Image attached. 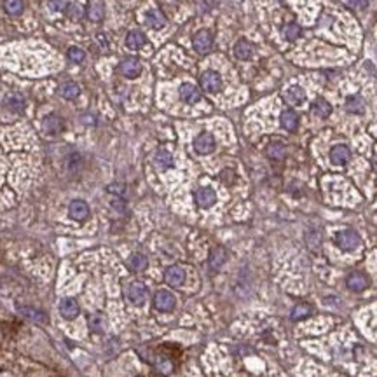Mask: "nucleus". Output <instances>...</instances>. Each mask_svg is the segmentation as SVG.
<instances>
[{"label": "nucleus", "mask_w": 377, "mask_h": 377, "mask_svg": "<svg viewBox=\"0 0 377 377\" xmlns=\"http://www.w3.org/2000/svg\"><path fill=\"white\" fill-rule=\"evenodd\" d=\"M335 245L344 251H353L360 246V236L355 231H341L335 236Z\"/></svg>", "instance_id": "nucleus-1"}, {"label": "nucleus", "mask_w": 377, "mask_h": 377, "mask_svg": "<svg viewBox=\"0 0 377 377\" xmlns=\"http://www.w3.org/2000/svg\"><path fill=\"white\" fill-rule=\"evenodd\" d=\"M201 88L206 93H218L222 89V77L215 70H206L201 76Z\"/></svg>", "instance_id": "nucleus-2"}, {"label": "nucleus", "mask_w": 377, "mask_h": 377, "mask_svg": "<svg viewBox=\"0 0 377 377\" xmlns=\"http://www.w3.org/2000/svg\"><path fill=\"white\" fill-rule=\"evenodd\" d=\"M175 295L168 290H159V292L154 295V308L161 313H168L175 309Z\"/></svg>", "instance_id": "nucleus-3"}, {"label": "nucleus", "mask_w": 377, "mask_h": 377, "mask_svg": "<svg viewBox=\"0 0 377 377\" xmlns=\"http://www.w3.org/2000/svg\"><path fill=\"white\" fill-rule=\"evenodd\" d=\"M215 145H217L215 143V138L210 133H199L194 138V150L201 156L211 154V152L215 150Z\"/></svg>", "instance_id": "nucleus-4"}, {"label": "nucleus", "mask_w": 377, "mask_h": 377, "mask_svg": "<svg viewBox=\"0 0 377 377\" xmlns=\"http://www.w3.org/2000/svg\"><path fill=\"white\" fill-rule=\"evenodd\" d=\"M147 286L141 281H133L128 288V300L131 302L133 306H141L147 300Z\"/></svg>", "instance_id": "nucleus-5"}, {"label": "nucleus", "mask_w": 377, "mask_h": 377, "mask_svg": "<svg viewBox=\"0 0 377 377\" xmlns=\"http://www.w3.org/2000/svg\"><path fill=\"white\" fill-rule=\"evenodd\" d=\"M196 204L201 208H211L215 203H217V194L211 187H201L196 191L194 194Z\"/></svg>", "instance_id": "nucleus-6"}, {"label": "nucleus", "mask_w": 377, "mask_h": 377, "mask_svg": "<svg viewBox=\"0 0 377 377\" xmlns=\"http://www.w3.org/2000/svg\"><path fill=\"white\" fill-rule=\"evenodd\" d=\"M213 46V35L208 30H201L194 35V49L201 54H206Z\"/></svg>", "instance_id": "nucleus-7"}, {"label": "nucleus", "mask_w": 377, "mask_h": 377, "mask_svg": "<svg viewBox=\"0 0 377 377\" xmlns=\"http://www.w3.org/2000/svg\"><path fill=\"white\" fill-rule=\"evenodd\" d=\"M164 281L170 286H182L183 281H185V271L180 266H171L164 271Z\"/></svg>", "instance_id": "nucleus-8"}, {"label": "nucleus", "mask_w": 377, "mask_h": 377, "mask_svg": "<svg viewBox=\"0 0 377 377\" xmlns=\"http://www.w3.org/2000/svg\"><path fill=\"white\" fill-rule=\"evenodd\" d=\"M119 72L128 79H135L141 73V63L136 58H126V60L121 61Z\"/></svg>", "instance_id": "nucleus-9"}, {"label": "nucleus", "mask_w": 377, "mask_h": 377, "mask_svg": "<svg viewBox=\"0 0 377 377\" xmlns=\"http://www.w3.org/2000/svg\"><path fill=\"white\" fill-rule=\"evenodd\" d=\"M60 314L65 320H76L79 316V304L73 297H65L60 302Z\"/></svg>", "instance_id": "nucleus-10"}, {"label": "nucleus", "mask_w": 377, "mask_h": 377, "mask_svg": "<svg viewBox=\"0 0 377 377\" xmlns=\"http://www.w3.org/2000/svg\"><path fill=\"white\" fill-rule=\"evenodd\" d=\"M152 365H154L156 372L159 375H170L173 370H175V361H173L168 355H157L154 360H152Z\"/></svg>", "instance_id": "nucleus-11"}, {"label": "nucleus", "mask_w": 377, "mask_h": 377, "mask_svg": "<svg viewBox=\"0 0 377 377\" xmlns=\"http://www.w3.org/2000/svg\"><path fill=\"white\" fill-rule=\"evenodd\" d=\"M68 215L77 222H82L89 217V206L86 201H81V199H76V201L70 203L68 206Z\"/></svg>", "instance_id": "nucleus-12"}, {"label": "nucleus", "mask_w": 377, "mask_h": 377, "mask_svg": "<svg viewBox=\"0 0 377 377\" xmlns=\"http://www.w3.org/2000/svg\"><path fill=\"white\" fill-rule=\"evenodd\" d=\"M351 159V150H349L346 145H335L330 150V161L337 166H344L348 164V161Z\"/></svg>", "instance_id": "nucleus-13"}, {"label": "nucleus", "mask_w": 377, "mask_h": 377, "mask_svg": "<svg viewBox=\"0 0 377 377\" xmlns=\"http://www.w3.org/2000/svg\"><path fill=\"white\" fill-rule=\"evenodd\" d=\"M180 98H182V101H185V103L192 105V103H198L199 100H201V93H199V89L196 88L194 84H182L180 86Z\"/></svg>", "instance_id": "nucleus-14"}, {"label": "nucleus", "mask_w": 377, "mask_h": 377, "mask_svg": "<svg viewBox=\"0 0 377 377\" xmlns=\"http://www.w3.org/2000/svg\"><path fill=\"white\" fill-rule=\"evenodd\" d=\"M304 100H306V93H304V89H302L300 86H292V88L286 89L285 101L288 105H292V107H297V105H300Z\"/></svg>", "instance_id": "nucleus-15"}, {"label": "nucleus", "mask_w": 377, "mask_h": 377, "mask_svg": "<svg viewBox=\"0 0 377 377\" xmlns=\"http://www.w3.org/2000/svg\"><path fill=\"white\" fill-rule=\"evenodd\" d=\"M368 286V280L365 274L361 273H353L348 276V288L353 290V292H361Z\"/></svg>", "instance_id": "nucleus-16"}, {"label": "nucleus", "mask_w": 377, "mask_h": 377, "mask_svg": "<svg viewBox=\"0 0 377 377\" xmlns=\"http://www.w3.org/2000/svg\"><path fill=\"white\" fill-rule=\"evenodd\" d=\"M42 126H44V131L47 135H58L63 131V121L58 116H47Z\"/></svg>", "instance_id": "nucleus-17"}, {"label": "nucleus", "mask_w": 377, "mask_h": 377, "mask_svg": "<svg viewBox=\"0 0 377 377\" xmlns=\"http://www.w3.org/2000/svg\"><path fill=\"white\" fill-rule=\"evenodd\" d=\"M105 16V6L101 0H91L88 6V18L91 21H101Z\"/></svg>", "instance_id": "nucleus-18"}, {"label": "nucleus", "mask_w": 377, "mask_h": 377, "mask_svg": "<svg viewBox=\"0 0 377 377\" xmlns=\"http://www.w3.org/2000/svg\"><path fill=\"white\" fill-rule=\"evenodd\" d=\"M145 21H147V25L150 26V28H163L164 25H166V18L163 16V13L157 9H150L147 13V16H145Z\"/></svg>", "instance_id": "nucleus-19"}, {"label": "nucleus", "mask_w": 377, "mask_h": 377, "mask_svg": "<svg viewBox=\"0 0 377 377\" xmlns=\"http://www.w3.org/2000/svg\"><path fill=\"white\" fill-rule=\"evenodd\" d=\"M251 54H253V46L248 41H239L234 46V56L238 60H250Z\"/></svg>", "instance_id": "nucleus-20"}, {"label": "nucleus", "mask_w": 377, "mask_h": 377, "mask_svg": "<svg viewBox=\"0 0 377 377\" xmlns=\"http://www.w3.org/2000/svg\"><path fill=\"white\" fill-rule=\"evenodd\" d=\"M280 121H281V126L286 129V131H295L297 126H298V116L293 112V110H285V112L281 114Z\"/></svg>", "instance_id": "nucleus-21"}, {"label": "nucleus", "mask_w": 377, "mask_h": 377, "mask_svg": "<svg viewBox=\"0 0 377 377\" xmlns=\"http://www.w3.org/2000/svg\"><path fill=\"white\" fill-rule=\"evenodd\" d=\"M19 311L23 313V316L28 318V320L35 321V323H47V316L46 313H42L41 309H35V308H30V306H23Z\"/></svg>", "instance_id": "nucleus-22"}, {"label": "nucleus", "mask_w": 377, "mask_h": 377, "mask_svg": "<svg viewBox=\"0 0 377 377\" xmlns=\"http://www.w3.org/2000/svg\"><path fill=\"white\" fill-rule=\"evenodd\" d=\"M225 260H227L225 250H223V248H215V250L210 253V258H208V264H210V267H211L213 271H218L220 267L225 264Z\"/></svg>", "instance_id": "nucleus-23"}, {"label": "nucleus", "mask_w": 377, "mask_h": 377, "mask_svg": "<svg viewBox=\"0 0 377 377\" xmlns=\"http://www.w3.org/2000/svg\"><path fill=\"white\" fill-rule=\"evenodd\" d=\"M145 42H147V39H145V35L141 33L140 30L129 31L128 37H126V46H128L129 49H140V47L145 46Z\"/></svg>", "instance_id": "nucleus-24"}, {"label": "nucleus", "mask_w": 377, "mask_h": 377, "mask_svg": "<svg viewBox=\"0 0 377 377\" xmlns=\"http://www.w3.org/2000/svg\"><path fill=\"white\" fill-rule=\"evenodd\" d=\"M346 110L351 114H363L365 112V101L363 98L355 94V96H349L346 100Z\"/></svg>", "instance_id": "nucleus-25"}, {"label": "nucleus", "mask_w": 377, "mask_h": 377, "mask_svg": "<svg viewBox=\"0 0 377 377\" xmlns=\"http://www.w3.org/2000/svg\"><path fill=\"white\" fill-rule=\"evenodd\" d=\"M313 114L321 117V119H325V117H328L330 114H332V105H330L327 100H323V98H318L313 103Z\"/></svg>", "instance_id": "nucleus-26"}, {"label": "nucleus", "mask_w": 377, "mask_h": 377, "mask_svg": "<svg viewBox=\"0 0 377 377\" xmlns=\"http://www.w3.org/2000/svg\"><path fill=\"white\" fill-rule=\"evenodd\" d=\"M128 266L131 267V271H135V273H141V271L147 269L148 260H147V257H145V255L133 253L131 257H129V260H128Z\"/></svg>", "instance_id": "nucleus-27"}, {"label": "nucleus", "mask_w": 377, "mask_h": 377, "mask_svg": "<svg viewBox=\"0 0 377 377\" xmlns=\"http://www.w3.org/2000/svg\"><path fill=\"white\" fill-rule=\"evenodd\" d=\"M313 314V308L309 304H298L295 308L292 309V313H290V318L292 320H306V318H309Z\"/></svg>", "instance_id": "nucleus-28"}, {"label": "nucleus", "mask_w": 377, "mask_h": 377, "mask_svg": "<svg viewBox=\"0 0 377 377\" xmlns=\"http://www.w3.org/2000/svg\"><path fill=\"white\" fill-rule=\"evenodd\" d=\"M267 156H269L271 159L281 161L283 157L286 156V147L281 143V141H273V143L267 147Z\"/></svg>", "instance_id": "nucleus-29"}, {"label": "nucleus", "mask_w": 377, "mask_h": 377, "mask_svg": "<svg viewBox=\"0 0 377 377\" xmlns=\"http://www.w3.org/2000/svg\"><path fill=\"white\" fill-rule=\"evenodd\" d=\"M156 164L161 170H170L173 168V156L168 150H159L156 154Z\"/></svg>", "instance_id": "nucleus-30"}, {"label": "nucleus", "mask_w": 377, "mask_h": 377, "mask_svg": "<svg viewBox=\"0 0 377 377\" xmlns=\"http://www.w3.org/2000/svg\"><path fill=\"white\" fill-rule=\"evenodd\" d=\"M79 86L73 84V82H66V84H61L60 88V94L63 98H66V100H73V98L79 96Z\"/></svg>", "instance_id": "nucleus-31"}, {"label": "nucleus", "mask_w": 377, "mask_h": 377, "mask_svg": "<svg viewBox=\"0 0 377 377\" xmlns=\"http://www.w3.org/2000/svg\"><path fill=\"white\" fill-rule=\"evenodd\" d=\"M4 7L11 16H18L23 11V0H4Z\"/></svg>", "instance_id": "nucleus-32"}, {"label": "nucleus", "mask_w": 377, "mask_h": 377, "mask_svg": "<svg viewBox=\"0 0 377 377\" xmlns=\"http://www.w3.org/2000/svg\"><path fill=\"white\" fill-rule=\"evenodd\" d=\"M300 33H302V30L297 23H288V25L285 26V37L288 39V41H295V39L300 37Z\"/></svg>", "instance_id": "nucleus-33"}, {"label": "nucleus", "mask_w": 377, "mask_h": 377, "mask_svg": "<svg viewBox=\"0 0 377 377\" xmlns=\"http://www.w3.org/2000/svg\"><path fill=\"white\" fill-rule=\"evenodd\" d=\"M68 58L73 63H81V61H84L86 53L81 49V47H70V49H68Z\"/></svg>", "instance_id": "nucleus-34"}, {"label": "nucleus", "mask_w": 377, "mask_h": 377, "mask_svg": "<svg viewBox=\"0 0 377 377\" xmlns=\"http://www.w3.org/2000/svg\"><path fill=\"white\" fill-rule=\"evenodd\" d=\"M66 14L72 19H81L82 16H84V11H82V7L79 6V4H70L68 9H66Z\"/></svg>", "instance_id": "nucleus-35"}, {"label": "nucleus", "mask_w": 377, "mask_h": 377, "mask_svg": "<svg viewBox=\"0 0 377 377\" xmlns=\"http://www.w3.org/2000/svg\"><path fill=\"white\" fill-rule=\"evenodd\" d=\"M343 2H344V6L351 7V9L360 11V9H365V7L368 6V2H370V0H343Z\"/></svg>", "instance_id": "nucleus-36"}, {"label": "nucleus", "mask_w": 377, "mask_h": 377, "mask_svg": "<svg viewBox=\"0 0 377 377\" xmlns=\"http://www.w3.org/2000/svg\"><path fill=\"white\" fill-rule=\"evenodd\" d=\"M7 103H9L14 110H21L23 105H25V101H23L21 96H18V94H13V96L7 98Z\"/></svg>", "instance_id": "nucleus-37"}, {"label": "nucleus", "mask_w": 377, "mask_h": 377, "mask_svg": "<svg viewBox=\"0 0 377 377\" xmlns=\"http://www.w3.org/2000/svg\"><path fill=\"white\" fill-rule=\"evenodd\" d=\"M49 9L51 11H63L66 9V0H49Z\"/></svg>", "instance_id": "nucleus-38"}, {"label": "nucleus", "mask_w": 377, "mask_h": 377, "mask_svg": "<svg viewBox=\"0 0 377 377\" xmlns=\"http://www.w3.org/2000/svg\"><path fill=\"white\" fill-rule=\"evenodd\" d=\"M108 192H116V194H123V191H124V187L123 185H119V183H116V185H110L108 188H107Z\"/></svg>", "instance_id": "nucleus-39"}]
</instances>
